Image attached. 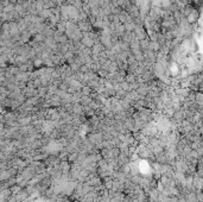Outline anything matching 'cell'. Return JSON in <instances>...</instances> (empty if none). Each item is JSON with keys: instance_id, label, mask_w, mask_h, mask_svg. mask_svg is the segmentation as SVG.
Returning a JSON list of instances; mask_svg holds the SVG:
<instances>
[{"instance_id": "cell-1", "label": "cell", "mask_w": 203, "mask_h": 202, "mask_svg": "<svg viewBox=\"0 0 203 202\" xmlns=\"http://www.w3.org/2000/svg\"><path fill=\"white\" fill-rule=\"evenodd\" d=\"M188 17V23L189 24H192V23H195L196 22V18H197V13L195 12V11H192L189 16H186Z\"/></svg>"}, {"instance_id": "cell-2", "label": "cell", "mask_w": 203, "mask_h": 202, "mask_svg": "<svg viewBox=\"0 0 203 202\" xmlns=\"http://www.w3.org/2000/svg\"><path fill=\"white\" fill-rule=\"evenodd\" d=\"M83 43H84V45H87V47H91V45H93V41H91L90 38H87V37L83 39Z\"/></svg>"}]
</instances>
